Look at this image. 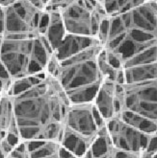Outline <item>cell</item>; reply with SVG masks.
Masks as SVG:
<instances>
[{
	"label": "cell",
	"mask_w": 157,
	"mask_h": 158,
	"mask_svg": "<svg viewBox=\"0 0 157 158\" xmlns=\"http://www.w3.org/2000/svg\"><path fill=\"white\" fill-rule=\"evenodd\" d=\"M11 98L22 142L60 144L71 103L56 78L45 72Z\"/></svg>",
	"instance_id": "6da1fadb"
},
{
	"label": "cell",
	"mask_w": 157,
	"mask_h": 158,
	"mask_svg": "<svg viewBox=\"0 0 157 158\" xmlns=\"http://www.w3.org/2000/svg\"><path fill=\"white\" fill-rule=\"evenodd\" d=\"M98 40L123 66L141 53L157 46V2L146 1L126 14L107 17Z\"/></svg>",
	"instance_id": "7a4b0ae2"
},
{
	"label": "cell",
	"mask_w": 157,
	"mask_h": 158,
	"mask_svg": "<svg viewBox=\"0 0 157 158\" xmlns=\"http://www.w3.org/2000/svg\"><path fill=\"white\" fill-rule=\"evenodd\" d=\"M103 46L98 43L59 61L55 74L71 104L94 103L103 78L97 67V56Z\"/></svg>",
	"instance_id": "3957f363"
},
{
	"label": "cell",
	"mask_w": 157,
	"mask_h": 158,
	"mask_svg": "<svg viewBox=\"0 0 157 158\" xmlns=\"http://www.w3.org/2000/svg\"><path fill=\"white\" fill-rule=\"evenodd\" d=\"M53 51L44 35L3 38L0 60L14 81L47 72Z\"/></svg>",
	"instance_id": "277c9868"
},
{
	"label": "cell",
	"mask_w": 157,
	"mask_h": 158,
	"mask_svg": "<svg viewBox=\"0 0 157 158\" xmlns=\"http://www.w3.org/2000/svg\"><path fill=\"white\" fill-rule=\"evenodd\" d=\"M43 0H10L4 7V38H32L43 35L48 23Z\"/></svg>",
	"instance_id": "5b68a950"
},
{
	"label": "cell",
	"mask_w": 157,
	"mask_h": 158,
	"mask_svg": "<svg viewBox=\"0 0 157 158\" xmlns=\"http://www.w3.org/2000/svg\"><path fill=\"white\" fill-rule=\"evenodd\" d=\"M62 20L68 35L96 39L107 15L101 0H67L61 9Z\"/></svg>",
	"instance_id": "8992f818"
},
{
	"label": "cell",
	"mask_w": 157,
	"mask_h": 158,
	"mask_svg": "<svg viewBox=\"0 0 157 158\" xmlns=\"http://www.w3.org/2000/svg\"><path fill=\"white\" fill-rule=\"evenodd\" d=\"M117 116L130 111L157 123V79L116 85Z\"/></svg>",
	"instance_id": "52a82bcc"
},
{
	"label": "cell",
	"mask_w": 157,
	"mask_h": 158,
	"mask_svg": "<svg viewBox=\"0 0 157 158\" xmlns=\"http://www.w3.org/2000/svg\"><path fill=\"white\" fill-rule=\"evenodd\" d=\"M104 124L94 103L71 104L65 117L64 129L93 144Z\"/></svg>",
	"instance_id": "ba28073f"
},
{
	"label": "cell",
	"mask_w": 157,
	"mask_h": 158,
	"mask_svg": "<svg viewBox=\"0 0 157 158\" xmlns=\"http://www.w3.org/2000/svg\"><path fill=\"white\" fill-rule=\"evenodd\" d=\"M105 127L113 147L124 152H145L152 136L126 124L119 117L106 121Z\"/></svg>",
	"instance_id": "9c48e42d"
},
{
	"label": "cell",
	"mask_w": 157,
	"mask_h": 158,
	"mask_svg": "<svg viewBox=\"0 0 157 158\" xmlns=\"http://www.w3.org/2000/svg\"><path fill=\"white\" fill-rule=\"evenodd\" d=\"M115 81L103 80L94 100V106L104 122L117 116Z\"/></svg>",
	"instance_id": "30bf717a"
},
{
	"label": "cell",
	"mask_w": 157,
	"mask_h": 158,
	"mask_svg": "<svg viewBox=\"0 0 157 158\" xmlns=\"http://www.w3.org/2000/svg\"><path fill=\"white\" fill-rule=\"evenodd\" d=\"M98 43L100 42L96 39L81 38V36H75L67 34L56 50L54 51V55L56 56L59 61H63Z\"/></svg>",
	"instance_id": "8fae6325"
},
{
	"label": "cell",
	"mask_w": 157,
	"mask_h": 158,
	"mask_svg": "<svg viewBox=\"0 0 157 158\" xmlns=\"http://www.w3.org/2000/svg\"><path fill=\"white\" fill-rule=\"evenodd\" d=\"M18 133L12 98L10 95H0V133Z\"/></svg>",
	"instance_id": "7c38bea8"
},
{
	"label": "cell",
	"mask_w": 157,
	"mask_h": 158,
	"mask_svg": "<svg viewBox=\"0 0 157 158\" xmlns=\"http://www.w3.org/2000/svg\"><path fill=\"white\" fill-rule=\"evenodd\" d=\"M124 70L125 83L147 81L157 79V62L146 65L126 68Z\"/></svg>",
	"instance_id": "4fadbf2b"
},
{
	"label": "cell",
	"mask_w": 157,
	"mask_h": 158,
	"mask_svg": "<svg viewBox=\"0 0 157 158\" xmlns=\"http://www.w3.org/2000/svg\"><path fill=\"white\" fill-rule=\"evenodd\" d=\"M116 117H119L126 124L132 126L133 127L139 129V131L146 134L153 135L157 133V123L153 122V121L147 118H145L141 115L135 114L133 112H130V111L123 110L122 112Z\"/></svg>",
	"instance_id": "5bb4252c"
},
{
	"label": "cell",
	"mask_w": 157,
	"mask_h": 158,
	"mask_svg": "<svg viewBox=\"0 0 157 158\" xmlns=\"http://www.w3.org/2000/svg\"><path fill=\"white\" fill-rule=\"evenodd\" d=\"M108 17H114L128 12L142 5L145 0H101Z\"/></svg>",
	"instance_id": "9a60e30c"
},
{
	"label": "cell",
	"mask_w": 157,
	"mask_h": 158,
	"mask_svg": "<svg viewBox=\"0 0 157 158\" xmlns=\"http://www.w3.org/2000/svg\"><path fill=\"white\" fill-rule=\"evenodd\" d=\"M28 148V158H59V145L55 142H25Z\"/></svg>",
	"instance_id": "2e32d148"
},
{
	"label": "cell",
	"mask_w": 157,
	"mask_h": 158,
	"mask_svg": "<svg viewBox=\"0 0 157 158\" xmlns=\"http://www.w3.org/2000/svg\"><path fill=\"white\" fill-rule=\"evenodd\" d=\"M14 80L0 60V95H10Z\"/></svg>",
	"instance_id": "e0dca14e"
},
{
	"label": "cell",
	"mask_w": 157,
	"mask_h": 158,
	"mask_svg": "<svg viewBox=\"0 0 157 158\" xmlns=\"http://www.w3.org/2000/svg\"><path fill=\"white\" fill-rule=\"evenodd\" d=\"M7 158H28V148L25 142H21Z\"/></svg>",
	"instance_id": "ac0fdd59"
},
{
	"label": "cell",
	"mask_w": 157,
	"mask_h": 158,
	"mask_svg": "<svg viewBox=\"0 0 157 158\" xmlns=\"http://www.w3.org/2000/svg\"><path fill=\"white\" fill-rule=\"evenodd\" d=\"M141 156H142V153L124 152L121 150H117L115 148L112 153V158H141Z\"/></svg>",
	"instance_id": "d6986e66"
},
{
	"label": "cell",
	"mask_w": 157,
	"mask_h": 158,
	"mask_svg": "<svg viewBox=\"0 0 157 158\" xmlns=\"http://www.w3.org/2000/svg\"><path fill=\"white\" fill-rule=\"evenodd\" d=\"M5 32V11L4 7L0 5V38H4Z\"/></svg>",
	"instance_id": "ffe728a7"
},
{
	"label": "cell",
	"mask_w": 157,
	"mask_h": 158,
	"mask_svg": "<svg viewBox=\"0 0 157 158\" xmlns=\"http://www.w3.org/2000/svg\"><path fill=\"white\" fill-rule=\"evenodd\" d=\"M58 156L59 158H78L76 155H74L68 150H66V148H63L61 145H59V148H58Z\"/></svg>",
	"instance_id": "44dd1931"
},
{
	"label": "cell",
	"mask_w": 157,
	"mask_h": 158,
	"mask_svg": "<svg viewBox=\"0 0 157 158\" xmlns=\"http://www.w3.org/2000/svg\"><path fill=\"white\" fill-rule=\"evenodd\" d=\"M141 158H157V152H151V153L144 152V153H142Z\"/></svg>",
	"instance_id": "7402d4cb"
},
{
	"label": "cell",
	"mask_w": 157,
	"mask_h": 158,
	"mask_svg": "<svg viewBox=\"0 0 157 158\" xmlns=\"http://www.w3.org/2000/svg\"><path fill=\"white\" fill-rule=\"evenodd\" d=\"M2 43H3V38H0V52H1V48H2Z\"/></svg>",
	"instance_id": "603a6c76"
},
{
	"label": "cell",
	"mask_w": 157,
	"mask_h": 158,
	"mask_svg": "<svg viewBox=\"0 0 157 158\" xmlns=\"http://www.w3.org/2000/svg\"><path fill=\"white\" fill-rule=\"evenodd\" d=\"M156 2H157V1H156Z\"/></svg>",
	"instance_id": "cb8c5ba5"
}]
</instances>
